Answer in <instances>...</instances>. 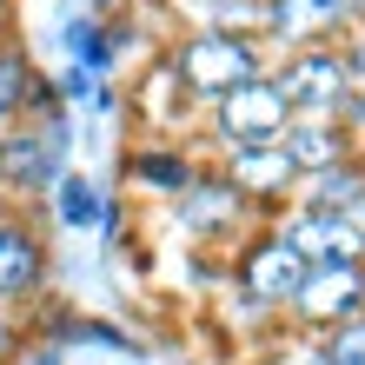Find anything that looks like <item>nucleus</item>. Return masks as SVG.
I'll return each instance as SVG.
<instances>
[{"instance_id":"nucleus-11","label":"nucleus","mask_w":365,"mask_h":365,"mask_svg":"<svg viewBox=\"0 0 365 365\" xmlns=\"http://www.w3.org/2000/svg\"><path fill=\"white\" fill-rule=\"evenodd\" d=\"M40 279H47V252H40V240L27 226L0 220V306L7 299H27Z\"/></svg>"},{"instance_id":"nucleus-10","label":"nucleus","mask_w":365,"mask_h":365,"mask_svg":"<svg viewBox=\"0 0 365 365\" xmlns=\"http://www.w3.org/2000/svg\"><path fill=\"white\" fill-rule=\"evenodd\" d=\"M279 146H286V160H292L299 180H312V173H326V166L352 160V140H346V126H339V120H292Z\"/></svg>"},{"instance_id":"nucleus-7","label":"nucleus","mask_w":365,"mask_h":365,"mask_svg":"<svg viewBox=\"0 0 365 365\" xmlns=\"http://www.w3.org/2000/svg\"><path fill=\"white\" fill-rule=\"evenodd\" d=\"M240 286H246L252 299H259V306H292V292L306 286V259H299V252H292V246L272 232V240H259V246L246 252Z\"/></svg>"},{"instance_id":"nucleus-9","label":"nucleus","mask_w":365,"mask_h":365,"mask_svg":"<svg viewBox=\"0 0 365 365\" xmlns=\"http://www.w3.org/2000/svg\"><path fill=\"white\" fill-rule=\"evenodd\" d=\"M332 27H346L339 0H266V34L286 40L292 53H306L312 40H326Z\"/></svg>"},{"instance_id":"nucleus-2","label":"nucleus","mask_w":365,"mask_h":365,"mask_svg":"<svg viewBox=\"0 0 365 365\" xmlns=\"http://www.w3.org/2000/svg\"><path fill=\"white\" fill-rule=\"evenodd\" d=\"M60 173H67V113L0 133V186L40 192V186H60Z\"/></svg>"},{"instance_id":"nucleus-17","label":"nucleus","mask_w":365,"mask_h":365,"mask_svg":"<svg viewBox=\"0 0 365 365\" xmlns=\"http://www.w3.org/2000/svg\"><path fill=\"white\" fill-rule=\"evenodd\" d=\"M326 352H339L346 365H365V312L346 319V326H332V346H326Z\"/></svg>"},{"instance_id":"nucleus-3","label":"nucleus","mask_w":365,"mask_h":365,"mask_svg":"<svg viewBox=\"0 0 365 365\" xmlns=\"http://www.w3.org/2000/svg\"><path fill=\"white\" fill-rule=\"evenodd\" d=\"M272 87L286 93V106L299 120H332V113H346L352 73H346V53L339 47H306V53H292L286 67H279Z\"/></svg>"},{"instance_id":"nucleus-18","label":"nucleus","mask_w":365,"mask_h":365,"mask_svg":"<svg viewBox=\"0 0 365 365\" xmlns=\"http://www.w3.org/2000/svg\"><path fill=\"white\" fill-rule=\"evenodd\" d=\"M346 113H352V126H365V80H352V93H346Z\"/></svg>"},{"instance_id":"nucleus-20","label":"nucleus","mask_w":365,"mask_h":365,"mask_svg":"<svg viewBox=\"0 0 365 365\" xmlns=\"http://www.w3.org/2000/svg\"><path fill=\"white\" fill-rule=\"evenodd\" d=\"M0 352H7V319H0Z\"/></svg>"},{"instance_id":"nucleus-6","label":"nucleus","mask_w":365,"mask_h":365,"mask_svg":"<svg viewBox=\"0 0 365 365\" xmlns=\"http://www.w3.org/2000/svg\"><path fill=\"white\" fill-rule=\"evenodd\" d=\"M292 312L312 326H346L365 312V266H306V286L292 292Z\"/></svg>"},{"instance_id":"nucleus-4","label":"nucleus","mask_w":365,"mask_h":365,"mask_svg":"<svg viewBox=\"0 0 365 365\" xmlns=\"http://www.w3.org/2000/svg\"><path fill=\"white\" fill-rule=\"evenodd\" d=\"M212 126H220V140H226V153L232 146H279L286 140V126H292V106L286 93L272 87V80H246V87H232L226 100H212Z\"/></svg>"},{"instance_id":"nucleus-14","label":"nucleus","mask_w":365,"mask_h":365,"mask_svg":"<svg viewBox=\"0 0 365 365\" xmlns=\"http://www.w3.org/2000/svg\"><path fill=\"white\" fill-rule=\"evenodd\" d=\"M34 93H40V87H34V67H27L14 47H0V126L27 113V100H34Z\"/></svg>"},{"instance_id":"nucleus-12","label":"nucleus","mask_w":365,"mask_h":365,"mask_svg":"<svg viewBox=\"0 0 365 365\" xmlns=\"http://www.w3.org/2000/svg\"><path fill=\"white\" fill-rule=\"evenodd\" d=\"M306 206L312 212H346V220H365V166L359 160H339L326 173L306 180Z\"/></svg>"},{"instance_id":"nucleus-19","label":"nucleus","mask_w":365,"mask_h":365,"mask_svg":"<svg viewBox=\"0 0 365 365\" xmlns=\"http://www.w3.org/2000/svg\"><path fill=\"white\" fill-rule=\"evenodd\" d=\"M312 365H346V359H339V352H319V359H312Z\"/></svg>"},{"instance_id":"nucleus-15","label":"nucleus","mask_w":365,"mask_h":365,"mask_svg":"<svg viewBox=\"0 0 365 365\" xmlns=\"http://www.w3.org/2000/svg\"><path fill=\"white\" fill-rule=\"evenodd\" d=\"M60 226H100L106 220V206H100V192H93V180L87 173H60Z\"/></svg>"},{"instance_id":"nucleus-8","label":"nucleus","mask_w":365,"mask_h":365,"mask_svg":"<svg viewBox=\"0 0 365 365\" xmlns=\"http://www.w3.org/2000/svg\"><path fill=\"white\" fill-rule=\"evenodd\" d=\"M240 200H272V192H286L299 173L286 160V146H232L226 153V173H220Z\"/></svg>"},{"instance_id":"nucleus-13","label":"nucleus","mask_w":365,"mask_h":365,"mask_svg":"<svg viewBox=\"0 0 365 365\" xmlns=\"http://www.w3.org/2000/svg\"><path fill=\"white\" fill-rule=\"evenodd\" d=\"M232 212H240V192H232L226 180H192V186L180 192V226H192V232L226 226Z\"/></svg>"},{"instance_id":"nucleus-1","label":"nucleus","mask_w":365,"mask_h":365,"mask_svg":"<svg viewBox=\"0 0 365 365\" xmlns=\"http://www.w3.org/2000/svg\"><path fill=\"white\" fill-rule=\"evenodd\" d=\"M173 80L186 93H206V100H226L232 87H246V80H259V47H252L246 34H192L186 47L173 53Z\"/></svg>"},{"instance_id":"nucleus-5","label":"nucleus","mask_w":365,"mask_h":365,"mask_svg":"<svg viewBox=\"0 0 365 365\" xmlns=\"http://www.w3.org/2000/svg\"><path fill=\"white\" fill-rule=\"evenodd\" d=\"M279 240H286L306 266H365V220H346V212L299 206L292 220L279 226Z\"/></svg>"},{"instance_id":"nucleus-16","label":"nucleus","mask_w":365,"mask_h":365,"mask_svg":"<svg viewBox=\"0 0 365 365\" xmlns=\"http://www.w3.org/2000/svg\"><path fill=\"white\" fill-rule=\"evenodd\" d=\"M133 180L160 186V192H186L200 173H192V166H186L180 153H133Z\"/></svg>"}]
</instances>
